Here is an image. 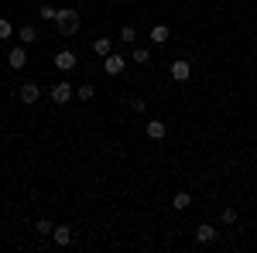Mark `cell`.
<instances>
[{"label": "cell", "instance_id": "obj_5", "mask_svg": "<svg viewBox=\"0 0 257 253\" xmlns=\"http://www.w3.org/2000/svg\"><path fill=\"white\" fill-rule=\"evenodd\" d=\"M18 96H21V103H28V106H31V103H38V96H41L38 82H24V86L18 89Z\"/></svg>", "mask_w": 257, "mask_h": 253}, {"label": "cell", "instance_id": "obj_13", "mask_svg": "<svg viewBox=\"0 0 257 253\" xmlns=\"http://www.w3.org/2000/svg\"><path fill=\"white\" fill-rule=\"evenodd\" d=\"M172 205H175L178 212H182V209H189V205H192V195H189V192H175V198H172Z\"/></svg>", "mask_w": 257, "mask_h": 253}, {"label": "cell", "instance_id": "obj_10", "mask_svg": "<svg viewBox=\"0 0 257 253\" xmlns=\"http://www.w3.org/2000/svg\"><path fill=\"white\" fill-rule=\"evenodd\" d=\"M165 134H168V127L161 120H148V137L151 140H165Z\"/></svg>", "mask_w": 257, "mask_h": 253}, {"label": "cell", "instance_id": "obj_6", "mask_svg": "<svg viewBox=\"0 0 257 253\" xmlns=\"http://www.w3.org/2000/svg\"><path fill=\"white\" fill-rule=\"evenodd\" d=\"M213 239H216V226L199 222V226H196V243H202V246H206V243H213Z\"/></svg>", "mask_w": 257, "mask_h": 253}, {"label": "cell", "instance_id": "obj_7", "mask_svg": "<svg viewBox=\"0 0 257 253\" xmlns=\"http://www.w3.org/2000/svg\"><path fill=\"white\" fill-rule=\"evenodd\" d=\"M55 69L59 72H72L76 69V52H59L55 55Z\"/></svg>", "mask_w": 257, "mask_h": 253}, {"label": "cell", "instance_id": "obj_17", "mask_svg": "<svg viewBox=\"0 0 257 253\" xmlns=\"http://www.w3.org/2000/svg\"><path fill=\"white\" fill-rule=\"evenodd\" d=\"M38 18L41 21H55V18H59V11H55L52 4H41V7H38Z\"/></svg>", "mask_w": 257, "mask_h": 253}, {"label": "cell", "instance_id": "obj_3", "mask_svg": "<svg viewBox=\"0 0 257 253\" xmlns=\"http://www.w3.org/2000/svg\"><path fill=\"white\" fill-rule=\"evenodd\" d=\"M123 65H127V59L110 52V55L103 59V72H106V76H120V72H123Z\"/></svg>", "mask_w": 257, "mask_h": 253}, {"label": "cell", "instance_id": "obj_19", "mask_svg": "<svg viewBox=\"0 0 257 253\" xmlns=\"http://www.w3.org/2000/svg\"><path fill=\"white\" fill-rule=\"evenodd\" d=\"M219 219H223V226H233V222H237V209H223Z\"/></svg>", "mask_w": 257, "mask_h": 253}, {"label": "cell", "instance_id": "obj_22", "mask_svg": "<svg viewBox=\"0 0 257 253\" xmlns=\"http://www.w3.org/2000/svg\"><path fill=\"white\" fill-rule=\"evenodd\" d=\"M134 62L144 65V62H148V48H134Z\"/></svg>", "mask_w": 257, "mask_h": 253}, {"label": "cell", "instance_id": "obj_20", "mask_svg": "<svg viewBox=\"0 0 257 253\" xmlns=\"http://www.w3.org/2000/svg\"><path fill=\"white\" fill-rule=\"evenodd\" d=\"M11 35H14V31H11V21H7V18H0V41H7Z\"/></svg>", "mask_w": 257, "mask_h": 253}, {"label": "cell", "instance_id": "obj_8", "mask_svg": "<svg viewBox=\"0 0 257 253\" xmlns=\"http://www.w3.org/2000/svg\"><path fill=\"white\" fill-rule=\"evenodd\" d=\"M52 239H55V246H69L72 243V226H55L52 229Z\"/></svg>", "mask_w": 257, "mask_h": 253}, {"label": "cell", "instance_id": "obj_9", "mask_svg": "<svg viewBox=\"0 0 257 253\" xmlns=\"http://www.w3.org/2000/svg\"><path fill=\"white\" fill-rule=\"evenodd\" d=\"M7 65H11V69H24V65H28V52H24V48H11V55H7Z\"/></svg>", "mask_w": 257, "mask_h": 253}, {"label": "cell", "instance_id": "obj_1", "mask_svg": "<svg viewBox=\"0 0 257 253\" xmlns=\"http://www.w3.org/2000/svg\"><path fill=\"white\" fill-rule=\"evenodd\" d=\"M55 28H59V35H65V38H72L76 31H79V11H59V18H55Z\"/></svg>", "mask_w": 257, "mask_h": 253}, {"label": "cell", "instance_id": "obj_18", "mask_svg": "<svg viewBox=\"0 0 257 253\" xmlns=\"http://www.w3.org/2000/svg\"><path fill=\"white\" fill-rule=\"evenodd\" d=\"M35 229H38V236H52V229H55V226H52L48 219H38V222H35Z\"/></svg>", "mask_w": 257, "mask_h": 253}, {"label": "cell", "instance_id": "obj_16", "mask_svg": "<svg viewBox=\"0 0 257 253\" xmlns=\"http://www.w3.org/2000/svg\"><path fill=\"white\" fill-rule=\"evenodd\" d=\"M120 41H123V45L138 41V31H134V24H123V28H120Z\"/></svg>", "mask_w": 257, "mask_h": 253}, {"label": "cell", "instance_id": "obj_15", "mask_svg": "<svg viewBox=\"0 0 257 253\" xmlns=\"http://www.w3.org/2000/svg\"><path fill=\"white\" fill-rule=\"evenodd\" d=\"M151 41H155V45H165V41H168V28H165V24L151 28Z\"/></svg>", "mask_w": 257, "mask_h": 253}, {"label": "cell", "instance_id": "obj_12", "mask_svg": "<svg viewBox=\"0 0 257 253\" xmlns=\"http://www.w3.org/2000/svg\"><path fill=\"white\" fill-rule=\"evenodd\" d=\"M93 52H96V55H103V59H106V55H110V52H113V41H110V38H96V41H93Z\"/></svg>", "mask_w": 257, "mask_h": 253}, {"label": "cell", "instance_id": "obj_4", "mask_svg": "<svg viewBox=\"0 0 257 253\" xmlns=\"http://www.w3.org/2000/svg\"><path fill=\"white\" fill-rule=\"evenodd\" d=\"M168 72H172V79H175V82H185V79L192 76V65H189L185 59H178V62H172V65H168Z\"/></svg>", "mask_w": 257, "mask_h": 253}, {"label": "cell", "instance_id": "obj_11", "mask_svg": "<svg viewBox=\"0 0 257 253\" xmlns=\"http://www.w3.org/2000/svg\"><path fill=\"white\" fill-rule=\"evenodd\" d=\"M18 38H21V45H35V41H38V28H35V24H24L18 31Z\"/></svg>", "mask_w": 257, "mask_h": 253}, {"label": "cell", "instance_id": "obj_21", "mask_svg": "<svg viewBox=\"0 0 257 253\" xmlns=\"http://www.w3.org/2000/svg\"><path fill=\"white\" fill-rule=\"evenodd\" d=\"M131 110H138V113H144V110H148V103H144L141 96H134V99H131Z\"/></svg>", "mask_w": 257, "mask_h": 253}, {"label": "cell", "instance_id": "obj_14", "mask_svg": "<svg viewBox=\"0 0 257 253\" xmlns=\"http://www.w3.org/2000/svg\"><path fill=\"white\" fill-rule=\"evenodd\" d=\"M93 96H96V89H93V82H86V86H79V89H76V99H82V103H89Z\"/></svg>", "mask_w": 257, "mask_h": 253}, {"label": "cell", "instance_id": "obj_2", "mask_svg": "<svg viewBox=\"0 0 257 253\" xmlns=\"http://www.w3.org/2000/svg\"><path fill=\"white\" fill-rule=\"evenodd\" d=\"M48 96L55 99V103H59V106H65V103H69V99L76 96V89H72V86H69V82H55V86H52V89H48Z\"/></svg>", "mask_w": 257, "mask_h": 253}]
</instances>
